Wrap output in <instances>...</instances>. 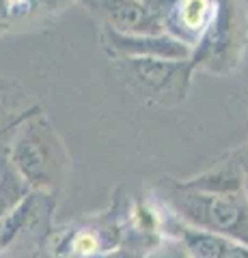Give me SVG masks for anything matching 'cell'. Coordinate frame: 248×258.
Instances as JSON below:
<instances>
[{
	"instance_id": "1",
	"label": "cell",
	"mask_w": 248,
	"mask_h": 258,
	"mask_svg": "<svg viewBox=\"0 0 248 258\" xmlns=\"http://www.w3.org/2000/svg\"><path fill=\"white\" fill-rule=\"evenodd\" d=\"M171 200L194 228L248 243V205L244 194H205L181 185L171 194Z\"/></svg>"
},
{
	"instance_id": "2",
	"label": "cell",
	"mask_w": 248,
	"mask_h": 258,
	"mask_svg": "<svg viewBox=\"0 0 248 258\" xmlns=\"http://www.w3.org/2000/svg\"><path fill=\"white\" fill-rule=\"evenodd\" d=\"M7 153L30 189L47 191L57 185L61 174V142L43 116L24 123Z\"/></svg>"
},
{
	"instance_id": "3",
	"label": "cell",
	"mask_w": 248,
	"mask_h": 258,
	"mask_svg": "<svg viewBox=\"0 0 248 258\" xmlns=\"http://www.w3.org/2000/svg\"><path fill=\"white\" fill-rule=\"evenodd\" d=\"M125 76L140 95L171 103L186 95L190 80L188 60H162L149 56H125Z\"/></svg>"
},
{
	"instance_id": "4",
	"label": "cell",
	"mask_w": 248,
	"mask_h": 258,
	"mask_svg": "<svg viewBox=\"0 0 248 258\" xmlns=\"http://www.w3.org/2000/svg\"><path fill=\"white\" fill-rule=\"evenodd\" d=\"M106 26L121 35H162L164 20L145 0H84Z\"/></svg>"
},
{
	"instance_id": "5",
	"label": "cell",
	"mask_w": 248,
	"mask_h": 258,
	"mask_svg": "<svg viewBox=\"0 0 248 258\" xmlns=\"http://www.w3.org/2000/svg\"><path fill=\"white\" fill-rule=\"evenodd\" d=\"M108 43L123 56H149L162 60H190L192 47L177 37L162 35H121L106 28Z\"/></svg>"
},
{
	"instance_id": "6",
	"label": "cell",
	"mask_w": 248,
	"mask_h": 258,
	"mask_svg": "<svg viewBox=\"0 0 248 258\" xmlns=\"http://www.w3.org/2000/svg\"><path fill=\"white\" fill-rule=\"evenodd\" d=\"M244 176H246L244 166L229 164V166L216 168L212 172H205L183 185L196 191H205V194H242Z\"/></svg>"
},
{
	"instance_id": "7",
	"label": "cell",
	"mask_w": 248,
	"mask_h": 258,
	"mask_svg": "<svg viewBox=\"0 0 248 258\" xmlns=\"http://www.w3.org/2000/svg\"><path fill=\"white\" fill-rule=\"evenodd\" d=\"M30 194V185L11 164L9 153H0V217L18 207Z\"/></svg>"
},
{
	"instance_id": "8",
	"label": "cell",
	"mask_w": 248,
	"mask_h": 258,
	"mask_svg": "<svg viewBox=\"0 0 248 258\" xmlns=\"http://www.w3.org/2000/svg\"><path fill=\"white\" fill-rule=\"evenodd\" d=\"M183 247L190 258H222L231 239L201 228H181Z\"/></svg>"
},
{
	"instance_id": "9",
	"label": "cell",
	"mask_w": 248,
	"mask_h": 258,
	"mask_svg": "<svg viewBox=\"0 0 248 258\" xmlns=\"http://www.w3.org/2000/svg\"><path fill=\"white\" fill-rule=\"evenodd\" d=\"M33 209H35V194L30 191L18 207H13L5 217H0V249L11 245L20 232L26 228L30 215H33Z\"/></svg>"
},
{
	"instance_id": "10",
	"label": "cell",
	"mask_w": 248,
	"mask_h": 258,
	"mask_svg": "<svg viewBox=\"0 0 248 258\" xmlns=\"http://www.w3.org/2000/svg\"><path fill=\"white\" fill-rule=\"evenodd\" d=\"M212 11V0H181L179 3V20L186 30L199 32L205 28Z\"/></svg>"
},
{
	"instance_id": "11",
	"label": "cell",
	"mask_w": 248,
	"mask_h": 258,
	"mask_svg": "<svg viewBox=\"0 0 248 258\" xmlns=\"http://www.w3.org/2000/svg\"><path fill=\"white\" fill-rule=\"evenodd\" d=\"M37 0H0V20H18L37 9Z\"/></svg>"
},
{
	"instance_id": "12",
	"label": "cell",
	"mask_w": 248,
	"mask_h": 258,
	"mask_svg": "<svg viewBox=\"0 0 248 258\" xmlns=\"http://www.w3.org/2000/svg\"><path fill=\"white\" fill-rule=\"evenodd\" d=\"M76 252L80 254H97V239L91 237V235H80L76 239Z\"/></svg>"
},
{
	"instance_id": "13",
	"label": "cell",
	"mask_w": 248,
	"mask_h": 258,
	"mask_svg": "<svg viewBox=\"0 0 248 258\" xmlns=\"http://www.w3.org/2000/svg\"><path fill=\"white\" fill-rule=\"evenodd\" d=\"M222 258H248V245L231 241L229 247L225 249V254H222Z\"/></svg>"
},
{
	"instance_id": "14",
	"label": "cell",
	"mask_w": 248,
	"mask_h": 258,
	"mask_svg": "<svg viewBox=\"0 0 248 258\" xmlns=\"http://www.w3.org/2000/svg\"><path fill=\"white\" fill-rule=\"evenodd\" d=\"M95 258H138L134 256L132 252H125V249H113V252H106V254H100Z\"/></svg>"
},
{
	"instance_id": "15",
	"label": "cell",
	"mask_w": 248,
	"mask_h": 258,
	"mask_svg": "<svg viewBox=\"0 0 248 258\" xmlns=\"http://www.w3.org/2000/svg\"><path fill=\"white\" fill-rule=\"evenodd\" d=\"M242 194H244V200H246V205H248V174L244 176V187H242Z\"/></svg>"
},
{
	"instance_id": "16",
	"label": "cell",
	"mask_w": 248,
	"mask_h": 258,
	"mask_svg": "<svg viewBox=\"0 0 248 258\" xmlns=\"http://www.w3.org/2000/svg\"><path fill=\"white\" fill-rule=\"evenodd\" d=\"M0 22H3V20H0Z\"/></svg>"
}]
</instances>
